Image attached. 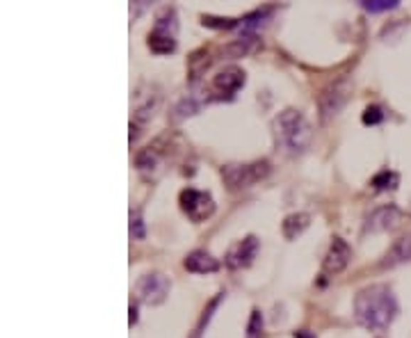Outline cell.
I'll use <instances>...</instances> for the list:
<instances>
[{
    "instance_id": "cell-1",
    "label": "cell",
    "mask_w": 411,
    "mask_h": 338,
    "mask_svg": "<svg viewBox=\"0 0 411 338\" xmlns=\"http://www.w3.org/2000/svg\"><path fill=\"white\" fill-rule=\"evenodd\" d=\"M397 315V300L384 283H373L356 292L354 320L368 332H384Z\"/></svg>"
},
{
    "instance_id": "cell-2",
    "label": "cell",
    "mask_w": 411,
    "mask_h": 338,
    "mask_svg": "<svg viewBox=\"0 0 411 338\" xmlns=\"http://www.w3.org/2000/svg\"><path fill=\"white\" fill-rule=\"evenodd\" d=\"M272 130H274L277 144L284 151H288V154H301V151H306L311 144V137H313L311 124L306 122L304 115L295 110V107L281 110L274 117Z\"/></svg>"
},
{
    "instance_id": "cell-3",
    "label": "cell",
    "mask_w": 411,
    "mask_h": 338,
    "mask_svg": "<svg viewBox=\"0 0 411 338\" xmlns=\"http://www.w3.org/2000/svg\"><path fill=\"white\" fill-rule=\"evenodd\" d=\"M269 174V162L267 160H254V162H235V165H224L222 167V179L224 185L231 192H240L263 181Z\"/></svg>"
},
{
    "instance_id": "cell-4",
    "label": "cell",
    "mask_w": 411,
    "mask_h": 338,
    "mask_svg": "<svg viewBox=\"0 0 411 338\" xmlns=\"http://www.w3.org/2000/svg\"><path fill=\"white\" fill-rule=\"evenodd\" d=\"M176 30L178 21L176 12L171 7L162 9V14H158L154 30L149 32V48L156 53V56H169V53L176 51Z\"/></svg>"
},
{
    "instance_id": "cell-5",
    "label": "cell",
    "mask_w": 411,
    "mask_h": 338,
    "mask_svg": "<svg viewBox=\"0 0 411 338\" xmlns=\"http://www.w3.org/2000/svg\"><path fill=\"white\" fill-rule=\"evenodd\" d=\"M350 92H352V83H350V78H345V75L324 87L320 99H318L322 124H327L329 119H333L343 110L345 103H348V99H350Z\"/></svg>"
},
{
    "instance_id": "cell-6",
    "label": "cell",
    "mask_w": 411,
    "mask_h": 338,
    "mask_svg": "<svg viewBox=\"0 0 411 338\" xmlns=\"http://www.w3.org/2000/svg\"><path fill=\"white\" fill-rule=\"evenodd\" d=\"M178 206L192 222H206L215 215V199L210 192H203L197 188H186L178 194Z\"/></svg>"
},
{
    "instance_id": "cell-7",
    "label": "cell",
    "mask_w": 411,
    "mask_h": 338,
    "mask_svg": "<svg viewBox=\"0 0 411 338\" xmlns=\"http://www.w3.org/2000/svg\"><path fill=\"white\" fill-rule=\"evenodd\" d=\"M171 290V281L162 275V272H146L144 277H139L135 283V297L146 304V307H158L167 300Z\"/></svg>"
},
{
    "instance_id": "cell-8",
    "label": "cell",
    "mask_w": 411,
    "mask_h": 338,
    "mask_svg": "<svg viewBox=\"0 0 411 338\" xmlns=\"http://www.w3.org/2000/svg\"><path fill=\"white\" fill-rule=\"evenodd\" d=\"M247 80V75L240 67H235V64H229V67H224L218 75L213 78L210 83V92H213V99H220V101H229L233 96L242 90V85Z\"/></svg>"
},
{
    "instance_id": "cell-9",
    "label": "cell",
    "mask_w": 411,
    "mask_h": 338,
    "mask_svg": "<svg viewBox=\"0 0 411 338\" xmlns=\"http://www.w3.org/2000/svg\"><path fill=\"white\" fill-rule=\"evenodd\" d=\"M352 260V247L345 243L343 238H333L327 249V254L322 258V272L324 275H341V272L350 265Z\"/></svg>"
},
{
    "instance_id": "cell-10",
    "label": "cell",
    "mask_w": 411,
    "mask_h": 338,
    "mask_svg": "<svg viewBox=\"0 0 411 338\" xmlns=\"http://www.w3.org/2000/svg\"><path fill=\"white\" fill-rule=\"evenodd\" d=\"M258 247L261 245H258L256 236H247L242 240H237V243L229 249V254H226V265H229L231 270L250 268L258 254Z\"/></svg>"
},
{
    "instance_id": "cell-11",
    "label": "cell",
    "mask_w": 411,
    "mask_h": 338,
    "mask_svg": "<svg viewBox=\"0 0 411 338\" xmlns=\"http://www.w3.org/2000/svg\"><path fill=\"white\" fill-rule=\"evenodd\" d=\"M158 107H160V94L154 90V87H149V92L137 90L135 107H133V124H137V126L149 124L151 119L156 117Z\"/></svg>"
},
{
    "instance_id": "cell-12",
    "label": "cell",
    "mask_w": 411,
    "mask_h": 338,
    "mask_svg": "<svg viewBox=\"0 0 411 338\" xmlns=\"http://www.w3.org/2000/svg\"><path fill=\"white\" fill-rule=\"evenodd\" d=\"M402 222V213H400L397 206L388 204V206H380L370 213V217L365 220V231L380 233V231H391V228L400 226Z\"/></svg>"
},
{
    "instance_id": "cell-13",
    "label": "cell",
    "mask_w": 411,
    "mask_h": 338,
    "mask_svg": "<svg viewBox=\"0 0 411 338\" xmlns=\"http://www.w3.org/2000/svg\"><path fill=\"white\" fill-rule=\"evenodd\" d=\"M183 265H186L188 272H194V275H210V272L220 270V260L206 252V249H194V252L186 256Z\"/></svg>"
},
{
    "instance_id": "cell-14",
    "label": "cell",
    "mask_w": 411,
    "mask_h": 338,
    "mask_svg": "<svg viewBox=\"0 0 411 338\" xmlns=\"http://www.w3.org/2000/svg\"><path fill=\"white\" fill-rule=\"evenodd\" d=\"M135 167H137L139 176H142L144 181H156L160 176V171H162V158L151 147H146L144 151H139V154H137Z\"/></svg>"
},
{
    "instance_id": "cell-15",
    "label": "cell",
    "mask_w": 411,
    "mask_h": 338,
    "mask_svg": "<svg viewBox=\"0 0 411 338\" xmlns=\"http://www.w3.org/2000/svg\"><path fill=\"white\" fill-rule=\"evenodd\" d=\"M411 260V233L402 236L400 240H395L393 247L388 249L382 265L384 268H393V265H402V263H409Z\"/></svg>"
},
{
    "instance_id": "cell-16",
    "label": "cell",
    "mask_w": 411,
    "mask_h": 338,
    "mask_svg": "<svg viewBox=\"0 0 411 338\" xmlns=\"http://www.w3.org/2000/svg\"><path fill=\"white\" fill-rule=\"evenodd\" d=\"M309 224H311L309 213H293L281 222V233H284L286 240H297L309 228Z\"/></svg>"
},
{
    "instance_id": "cell-17",
    "label": "cell",
    "mask_w": 411,
    "mask_h": 338,
    "mask_svg": "<svg viewBox=\"0 0 411 338\" xmlns=\"http://www.w3.org/2000/svg\"><path fill=\"white\" fill-rule=\"evenodd\" d=\"M256 48H258L256 35H240L231 43H226V46L222 48V56H226V58H245V56H250V53H254Z\"/></svg>"
},
{
    "instance_id": "cell-18",
    "label": "cell",
    "mask_w": 411,
    "mask_h": 338,
    "mask_svg": "<svg viewBox=\"0 0 411 338\" xmlns=\"http://www.w3.org/2000/svg\"><path fill=\"white\" fill-rule=\"evenodd\" d=\"M201 105H203V101H199V99H194V96H186V99H181L178 103H176V107H174V117L176 122H183V119H188V117H192V115H197L199 110H201Z\"/></svg>"
},
{
    "instance_id": "cell-19",
    "label": "cell",
    "mask_w": 411,
    "mask_h": 338,
    "mask_svg": "<svg viewBox=\"0 0 411 338\" xmlns=\"http://www.w3.org/2000/svg\"><path fill=\"white\" fill-rule=\"evenodd\" d=\"M397 183H400V176H397L395 171H391V169L377 171L375 176H373V181H370V185H373L375 190H395Z\"/></svg>"
},
{
    "instance_id": "cell-20",
    "label": "cell",
    "mask_w": 411,
    "mask_h": 338,
    "mask_svg": "<svg viewBox=\"0 0 411 338\" xmlns=\"http://www.w3.org/2000/svg\"><path fill=\"white\" fill-rule=\"evenodd\" d=\"M222 300H224V292H220V295H215V297L208 302V307L203 309L201 318H199L197 327H194V332H192V336H190V338H201V334H203V327L210 322V318H213V311L220 307V302H222Z\"/></svg>"
},
{
    "instance_id": "cell-21",
    "label": "cell",
    "mask_w": 411,
    "mask_h": 338,
    "mask_svg": "<svg viewBox=\"0 0 411 338\" xmlns=\"http://www.w3.org/2000/svg\"><path fill=\"white\" fill-rule=\"evenodd\" d=\"M208 64H210V56L206 51H197V53H192V58H190V78L192 83H197L199 80V75L208 69Z\"/></svg>"
},
{
    "instance_id": "cell-22",
    "label": "cell",
    "mask_w": 411,
    "mask_h": 338,
    "mask_svg": "<svg viewBox=\"0 0 411 338\" xmlns=\"http://www.w3.org/2000/svg\"><path fill=\"white\" fill-rule=\"evenodd\" d=\"M245 338H263V313L258 311V309H254L252 315H250Z\"/></svg>"
},
{
    "instance_id": "cell-23",
    "label": "cell",
    "mask_w": 411,
    "mask_h": 338,
    "mask_svg": "<svg viewBox=\"0 0 411 338\" xmlns=\"http://www.w3.org/2000/svg\"><path fill=\"white\" fill-rule=\"evenodd\" d=\"M131 238L133 240H144L146 238L144 217H142V211H139V208L131 211Z\"/></svg>"
},
{
    "instance_id": "cell-24",
    "label": "cell",
    "mask_w": 411,
    "mask_h": 338,
    "mask_svg": "<svg viewBox=\"0 0 411 338\" xmlns=\"http://www.w3.org/2000/svg\"><path fill=\"white\" fill-rule=\"evenodd\" d=\"M201 23L208 26V28H218V30H229L240 26V19H218V16H201Z\"/></svg>"
},
{
    "instance_id": "cell-25",
    "label": "cell",
    "mask_w": 411,
    "mask_h": 338,
    "mask_svg": "<svg viewBox=\"0 0 411 338\" xmlns=\"http://www.w3.org/2000/svg\"><path fill=\"white\" fill-rule=\"evenodd\" d=\"M361 122L365 126H377V124H382L384 122V110L380 105H368L363 115H361Z\"/></svg>"
},
{
    "instance_id": "cell-26",
    "label": "cell",
    "mask_w": 411,
    "mask_h": 338,
    "mask_svg": "<svg viewBox=\"0 0 411 338\" xmlns=\"http://www.w3.org/2000/svg\"><path fill=\"white\" fill-rule=\"evenodd\" d=\"M361 7L368 12H388V9L397 7V0H363Z\"/></svg>"
},
{
    "instance_id": "cell-27",
    "label": "cell",
    "mask_w": 411,
    "mask_h": 338,
    "mask_svg": "<svg viewBox=\"0 0 411 338\" xmlns=\"http://www.w3.org/2000/svg\"><path fill=\"white\" fill-rule=\"evenodd\" d=\"M128 313H131V318H128V324H135L137 322V307H135V304H131V309H128Z\"/></svg>"
},
{
    "instance_id": "cell-28",
    "label": "cell",
    "mask_w": 411,
    "mask_h": 338,
    "mask_svg": "<svg viewBox=\"0 0 411 338\" xmlns=\"http://www.w3.org/2000/svg\"><path fill=\"white\" fill-rule=\"evenodd\" d=\"M295 338H316V334H311V332H295Z\"/></svg>"
}]
</instances>
